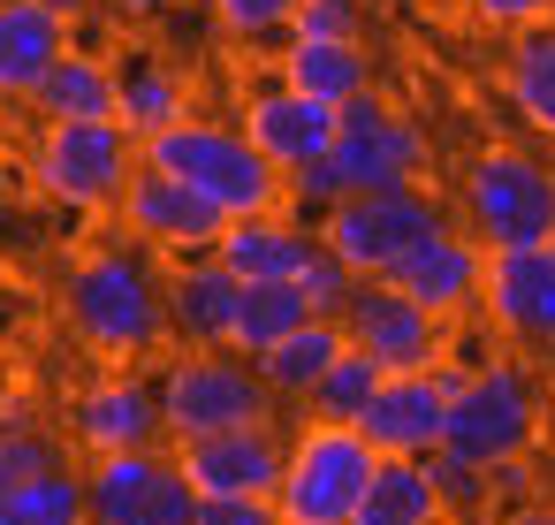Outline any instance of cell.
Masks as SVG:
<instances>
[{"mask_svg": "<svg viewBox=\"0 0 555 525\" xmlns=\"http://www.w3.org/2000/svg\"><path fill=\"white\" fill-rule=\"evenodd\" d=\"M69 54V16L47 0H0V100H24L47 85V69Z\"/></svg>", "mask_w": 555, "mask_h": 525, "instance_id": "ffe728a7", "label": "cell"}, {"mask_svg": "<svg viewBox=\"0 0 555 525\" xmlns=\"http://www.w3.org/2000/svg\"><path fill=\"white\" fill-rule=\"evenodd\" d=\"M289 9H297V0H206V16L229 31V39H282L289 31Z\"/></svg>", "mask_w": 555, "mask_h": 525, "instance_id": "1f68e13d", "label": "cell"}, {"mask_svg": "<svg viewBox=\"0 0 555 525\" xmlns=\"http://www.w3.org/2000/svg\"><path fill=\"white\" fill-rule=\"evenodd\" d=\"M479 274H487V244L472 236V229H426L396 267H388V282L403 290V297H418L426 312H441V320H456V312H472L479 305Z\"/></svg>", "mask_w": 555, "mask_h": 525, "instance_id": "2e32d148", "label": "cell"}, {"mask_svg": "<svg viewBox=\"0 0 555 525\" xmlns=\"http://www.w3.org/2000/svg\"><path fill=\"white\" fill-rule=\"evenodd\" d=\"M343 335L358 350H373L388 373H411V366H441L449 358V320L426 312L418 297H403L388 274H358V290L343 305Z\"/></svg>", "mask_w": 555, "mask_h": 525, "instance_id": "4fadbf2b", "label": "cell"}, {"mask_svg": "<svg viewBox=\"0 0 555 525\" xmlns=\"http://www.w3.org/2000/svg\"><path fill=\"white\" fill-rule=\"evenodd\" d=\"M426 229H441V199L426 183H396V191H343L320 214V244L358 267V274H388Z\"/></svg>", "mask_w": 555, "mask_h": 525, "instance_id": "ba28073f", "label": "cell"}, {"mask_svg": "<svg viewBox=\"0 0 555 525\" xmlns=\"http://www.w3.org/2000/svg\"><path fill=\"white\" fill-rule=\"evenodd\" d=\"M130 168H138V138L122 123H77V115L39 123L31 153H24V183L69 214H115Z\"/></svg>", "mask_w": 555, "mask_h": 525, "instance_id": "277c9868", "label": "cell"}, {"mask_svg": "<svg viewBox=\"0 0 555 525\" xmlns=\"http://www.w3.org/2000/svg\"><path fill=\"white\" fill-rule=\"evenodd\" d=\"M312 244H320V236L274 206V214H236V221L221 229L214 259H221L229 274H244V282H297L305 259H312Z\"/></svg>", "mask_w": 555, "mask_h": 525, "instance_id": "44dd1931", "label": "cell"}, {"mask_svg": "<svg viewBox=\"0 0 555 525\" xmlns=\"http://www.w3.org/2000/svg\"><path fill=\"white\" fill-rule=\"evenodd\" d=\"M115 221H122L130 244H145V252H160V259H198V252H214L221 229H229V214H221L214 199H198L183 176H168V168H153V161L130 168V183H122V199H115Z\"/></svg>", "mask_w": 555, "mask_h": 525, "instance_id": "30bf717a", "label": "cell"}, {"mask_svg": "<svg viewBox=\"0 0 555 525\" xmlns=\"http://www.w3.org/2000/svg\"><path fill=\"white\" fill-rule=\"evenodd\" d=\"M0 525H16V479H0Z\"/></svg>", "mask_w": 555, "mask_h": 525, "instance_id": "f35d334b", "label": "cell"}, {"mask_svg": "<svg viewBox=\"0 0 555 525\" xmlns=\"http://www.w3.org/2000/svg\"><path fill=\"white\" fill-rule=\"evenodd\" d=\"M380 373H388V366H380L373 350L343 343V358L320 373V388L305 396V411H312V419H335V426H358V419H365V404H373V388H380Z\"/></svg>", "mask_w": 555, "mask_h": 525, "instance_id": "f1b7e54d", "label": "cell"}, {"mask_svg": "<svg viewBox=\"0 0 555 525\" xmlns=\"http://www.w3.org/2000/svg\"><path fill=\"white\" fill-rule=\"evenodd\" d=\"M305 320H312V305H305V290H297V282H244L229 350L259 358L267 343H282V335H289V328H305Z\"/></svg>", "mask_w": 555, "mask_h": 525, "instance_id": "83f0119b", "label": "cell"}, {"mask_svg": "<svg viewBox=\"0 0 555 525\" xmlns=\"http://www.w3.org/2000/svg\"><path fill=\"white\" fill-rule=\"evenodd\" d=\"M297 290H305V305H312L320 320H343V305H350V290H358V267H343L327 244H312V259H305Z\"/></svg>", "mask_w": 555, "mask_h": 525, "instance_id": "4dcf8cb0", "label": "cell"}, {"mask_svg": "<svg viewBox=\"0 0 555 525\" xmlns=\"http://www.w3.org/2000/svg\"><path fill=\"white\" fill-rule=\"evenodd\" d=\"M85 487H92V525H191V502H198L176 449H160V441L92 457Z\"/></svg>", "mask_w": 555, "mask_h": 525, "instance_id": "8fae6325", "label": "cell"}, {"mask_svg": "<svg viewBox=\"0 0 555 525\" xmlns=\"http://www.w3.org/2000/svg\"><path fill=\"white\" fill-rule=\"evenodd\" d=\"M236 297H244V274H229L214 252L176 259L168 267V328H176V343H191V350L229 343L236 335Z\"/></svg>", "mask_w": 555, "mask_h": 525, "instance_id": "d6986e66", "label": "cell"}, {"mask_svg": "<svg viewBox=\"0 0 555 525\" xmlns=\"http://www.w3.org/2000/svg\"><path fill=\"white\" fill-rule=\"evenodd\" d=\"M138 161L183 176V183H191L198 199H214L229 221H236V214H274V206H289V176H282L244 130H229V123H198V115H183L176 130L145 138Z\"/></svg>", "mask_w": 555, "mask_h": 525, "instance_id": "7a4b0ae2", "label": "cell"}, {"mask_svg": "<svg viewBox=\"0 0 555 525\" xmlns=\"http://www.w3.org/2000/svg\"><path fill=\"white\" fill-rule=\"evenodd\" d=\"M289 39H358V0H297Z\"/></svg>", "mask_w": 555, "mask_h": 525, "instance_id": "d6a6232c", "label": "cell"}, {"mask_svg": "<svg viewBox=\"0 0 555 525\" xmlns=\"http://www.w3.org/2000/svg\"><path fill=\"white\" fill-rule=\"evenodd\" d=\"M502 100H509V115H517L532 138L555 145V24L517 31V47H509V62H502Z\"/></svg>", "mask_w": 555, "mask_h": 525, "instance_id": "484cf974", "label": "cell"}, {"mask_svg": "<svg viewBox=\"0 0 555 525\" xmlns=\"http://www.w3.org/2000/svg\"><path fill=\"white\" fill-rule=\"evenodd\" d=\"M479 312L509 343L555 350V244H494L479 274Z\"/></svg>", "mask_w": 555, "mask_h": 525, "instance_id": "5bb4252c", "label": "cell"}, {"mask_svg": "<svg viewBox=\"0 0 555 525\" xmlns=\"http://www.w3.org/2000/svg\"><path fill=\"white\" fill-rule=\"evenodd\" d=\"M16 191H24V161H16L9 145H0V214L16 206Z\"/></svg>", "mask_w": 555, "mask_h": 525, "instance_id": "d590c367", "label": "cell"}, {"mask_svg": "<svg viewBox=\"0 0 555 525\" xmlns=\"http://www.w3.org/2000/svg\"><path fill=\"white\" fill-rule=\"evenodd\" d=\"M441 517H449V502H441L426 457H373L350 525H441Z\"/></svg>", "mask_w": 555, "mask_h": 525, "instance_id": "603a6c76", "label": "cell"}, {"mask_svg": "<svg viewBox=\"0 0 555 525\" xmlns=\"http://www.w3.org/2000/svg\"><path fill=\"white\" fill-rule=\"evenodd\" d=\"M107 9H122L130 24H153V16H168V9H183V0H107Z\"/></svg>", "mask_w": 555, "mask_h": 525, "instance_id": "8d00e7d4", "label": "cell"}, {"mask_svg": "<svg viewBox=\"0 0 555 525\" xmlns=\"http://www.w3.org/2000/svg\"><path fill=\"white\" fill-rule=\"evenodd\" d=\"M0 290H9V252H0Z\"/></svg>", "mask_w": 555, "mask_h": 525, "instance_id": "60d3db41", "label": "cell"}, {"mask_svg": "<svg viewBox=\"0 0 555 525\" xmlns=\"http://www.w3.org/2000/svg\"><path fill=\"white\" fill-rule=\"evenodd\" d=\"M282 176H297V168H312V161H327V145H335V107H320V100H305V92H289V85H267V92H251L244 100V123H236Z\"/></svg>", "mask_w": 555, "mask_h": 525, "instance_id": "ac0fdd59", "label": "cell"}, {"mask_svg": "<svg viewBox=\"0 0 555 525\" xmlns=\"http://www.w3.org/2000/svg\"><path fill=\"white\" fill-rule=\"evenodd\" d=\"M282 85L320 100V107H350L358 92H373V69H365L358 39H289L282 47Z\"/></svg>", "mask_w": 555, "mask_h": 525, "instance_id": "cb8c5ba5", "label": "cell"}, {"mask_svg": "<svg viewBox=\"0 0 555 525\" xmlns=\"http://www.w3.org/2000/svg\"><path fill=\"white\" fill-rule=\"evenodd\" d=\"M47 9H54V16H69V24H85L92 9H107V0H47Z\"/></svg>", "mask_w": 555, "mask_h": 525, "instance_id": "74e56055", "label": "cell"}, {"mask_svg": "<svg viewBox=\"0 0 555 525\" xmlns=\"http://www.w3.org/2000/svg\"><path fill=\"white\" fill-rule=\"evenodd\" d=\"M517 525H555V517H547V510H525V517H517Z\"/></svg>", "mask_w": 555, "mask_h": 525, "instance_id": "ab89813d", "label": "cell"}, {"mask_svg": "<svg viewBox=\"0 0 555 525\" xmlns=\"http://www.w3.org/2000/svg\"><path fill=\"white\" fill-rule=\"evenodd\" d=\"M532 441H540V396H532V373H525L517 358L464 366V381H456V396H449V434H441V449L494 472V464H517Z\"/></svg>", "mask_w": 555, "mask_h": 525, "instance_id": "52a82bcc", "label": "cell"}, {"mask_svg": "<svg viewBox=\"0 0 555 525\" xmlns=\"http://www.w3.org/2000/svg\"><path fill=\"white\" fill-rule=\"evenodd\" d=\"M69 441H77L85 457H115V449H153V441H168L153 373L107 366L100 381H85L77 404H69Z\"/></svg>", "mask_w": 555, "mask_h": 525, "instance_id": "9a60e30c", "label": "cell"}, {"mask_svg": "<svg viewBox=\"0 0 555 525\" xmlns=\"http://www.w3.org/2000/svg\"><path fill=\"white\" fill-rule=\"evenodd\" d=\"M426 130L388 107L380 92H358L350 107H335V145H327V168L343 191H396V183H426Z\"/></svg>", "mask_w": 555, "mask_h": 525, "instance_id": "9c48e42d", "label": "cell"}, {"mask_svg": "<svg viewBox=\"0 0 555 525\" xmlns=\"http://www.w3.org/2000/svg\"><path fill=\"white\" fill-rule=\"evenodd\" d=\"M464 9L487 31H540V24H555V0H464Z\"/></svg>", "mask_w": 555, "mask_h": 525, "instance_id": "e575fe53", "label": "cell"}, {"mask_svg": "<svg viewBox=\"0 0 555 525\" xmlns=\"http://www.w3.org/2000/svg\"><path fill=\"white\" fill-rule=\"evenodd\" d=\"M464 366L441 358V366H411V373H380L358 434L373 441V457H434L441 434H449V396H456Z\"/></svg>", "mask_w": 555, "mask_h": 525, "instance_id": "7c38bea8", "label": "cell"}, {"mask_svg": "<svg viewBox=\"0 0 555 525\" xmlns=\"http://www.w3.org/2000/svg\"><path fill=\"white\" fill-rule=\"evenodd\" d=\"M160 388V426L168 441H198V434H229V426H259L274 419V388L259 381V366L229 343L214 350H191L176 343V358L153 373Z\"/></svg>", "mask_w": 555, "mask_h": 525, "instance_id": "3957f363", "label": "cell"}, {"mask_svg": "<svg viewBox=\"0 0 555 525\" xmlns=\"http://www.w3.org/2000/svg\"><path fill=\"white\" fill-rule=\"evenodd\" d=\"M456 214L464 229L494 244H555V168L517 145H487L456 168Z\"/></svg>", "mask_w": 555, "mask_h": 525, "instance_id": "5b68a950", "label": "cell"}, {"mask_svg": "<svg viewBox=\"0 0 555 525\" xmlns=\"http://www.w3.org/2000/svg\"><path fill=\"white\" fill-rule=\"evenodd\" d=\"M62 320L100 366H145L176 343L168 328V274L145 244H92L62 274Z\"/></svg>", "mask_w": 555, "mask_h": 525, "instance_id": "6da1fadb", "label": "cell"}, {"mask_svg": "<svg viewBox=\"0 0 555 525\" xmlns=\"http://www.w3.org/2000/svg\"><path fill=\"white\" fill-rule=\"evenodd\" d=\"M343 343H350L343 320H320V312H312L305 328H289L282 343H267L251 366H259V381L274 388V404H305V396L320 388V373L343 358Z\"/></svg>", "mask_w": 555, "mask_h": 525, "instance_id": "d4e9b609", "label": "cell"}, {"mask_svg": "<svg viewBox=\"0 0 555 525\" xmlns=\"http://www.w3.org/2000/svg\"><path fill=\"white\" fill-rule=\"evenodd\" d=\"M31 115H39V123H54V115H77V123H115V62H100V54L69 47V54L47 69V85L31 92Z\"/></svg>", "mask_w": 555, "mask_h": 525, "instance_id": "4316f807", "label": "cell"}, {"mask_svg": "<svg viewBox=\"0 0 555 525\" xmlns=\"http://www.w3.org/2000/svg\"><path fill=\"white\" fill-rule=\"evenodd\" d=\"M365 472H373V441L358 426L305 419L282 441V479H274L282 525H350V510L365 495Z\"/></svg>", "mask_w": 555, "mask_h": 525, "instance_id": "8992f818", "label": "cell"}, {"mask_svg": "<svg viewBox=\"0 0 555 525\" xmlns=\"http://www.w3.org/2000/svg\"><path fill=\"white\" fill-rule=\"evenodd\" d=\"M16 525H92V487H85V472L54 464V472L24 479V487H16Z\"/></svg>", "mask_w": 555, "mask_h": 525, "instance_id": "f546056e", "label": "cell"}, {"mask_svg": "<svg viewBox=\"0 0 555 525\" xmlns=\"http://www.w3.org/2000/svg\"><path fill=\"white\" fill-rule=\"evenodd\" d=\"M191 525H282L274 495H198Z\"/></svg>", "mask_w": 555, "mask_h": 525, "instance_id": "836d02e7", "label": "cell"}, {"mask_svg": "<svg viewBox=\"0 0 555 525\" xmlns=\"http://www.w3.org/2000/svg\"><path fill=\"white\" fill-rule=\"evenodd\" d=\"M176 464H183L191 495H274L282 434H274V419L229 426V434H198V441H176Z\"/></svg>", "mask_w": 555, "mask_h": 525, "instance_id": "e0dca14e", "label": "cell"}, {"mask_svg": "<svg viewBox=\"0 0 555 525\" xmlns=\"http://www.w3.org/2000/svg\"><path fill=\"white\" fill-rule=\"evenodd\" d=\"M183 115H191V85H183L176 62H160V54L115 62V123H122L138 145L160 138V130H176Z\"/></svg>", "mask_w": 555, "mask_h": 525, "instance_id": "7402d4cb", "label": "cell"}]
</instances>
